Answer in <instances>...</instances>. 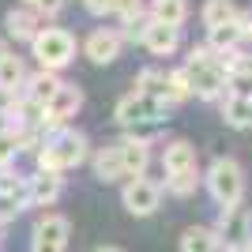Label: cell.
<instances>
[{
	"mask_svg": "<svg viewBox=\"0 0 252 252\" xmlns=\"http://www.w3.org/2000/svg\"><path fill=\"white\" fill-rule=\"evenodd\" d=\"M87 155H91V139L79 128H61L45 139V147L34 155V162H38V173H61L64 177L68 169L87 162Z\"/></svg>",
	"mask_w": 252,
	"mask_h": 252,
	"instance_id": "6da1fadb",
	"label": "cell"
},
{
	"mask_svg": "<svg viewBox=\"0 0 252 252\" xmlns=\"http://www.w3.org/2000/svg\"><path fill=\"white\" fill-rule=\"evenodd\" d=\"M181 72L189 79L192 98H200V102H219V98L226 94V72H222L219 57H215L207 45H192L189 64H185Z\"/></svg>",
	"mask_w": 252,
	"mask_h": 252,
	"instance_id": "7a4b0ae2",
	"label": "cell"
},
{
	"mask_svg": "<svg viewBox=\"0 0 252 252\" xmlns=\"http://www.w3.org/2000/svg\"><path fill=\"white\" fill-rule=\"evenodd\" d=\"M203 185H207L211 200L219 207H233V203L245 200V169L237 158H215L203 173Z\"/></svg>",
	"mask_w": 252,
	"mask_h": 252,
	"instance_id": "3957f363",
	"label": "cell"
},
{
	"mask_svg": "<svg viewBox=\"0 0 252 252\" xmlns=\"http://www.w3.org/2000/svg\"><path fill=\"white\" fill-rule=\"evenodd\" d=\"M31 57L38 61V68H45V72H61V68H68V64L75 61L72 31H64V27H42L38 38L31 42Z\"/></svg>",
	"mask_w": 252,
	"mask_h": 252,
	"instance_id": "277c9868",
	"label": "cell"
},
{
	"mask_svg": "<svg viewBox=\"0 0 252 252\" xmlns=\"http://www.w3.org/2000/svg\"><path fill=\"white\" fill-rule=\"evenodd\" d=\"M219 233V241L226 252H245L252 245V211L245 203H233V207H219V222L211 226Z\"/></svg>",
	"mask_w": 252,
	"mask_h": 252,
	"instance_id": "5b68a950",
	"label": "cell"
},
{
	"mask_svg": "<svg viewBox=\"0 0 252 252\" xmlns=\"http://www.w3.org/2000/svg\"><path fill=\"white\" fill-rule=\"evenodd\" d=\"M79 105H83V91H79L75 83H61V87H57V94L45 102L42 132H45V136H53V132L68 128V121L79 113Z\"/></svg>",
	"mask_w": 252,
	"mask_h": 252,
	"instance_id": "8992f818",
	"label": "cell"
},
{
	"mask_svg": "<svg viewBox=\"0 0 252 252\" xmlns=\"http://www.w3.org/2000/svg\"><path fill=\"white\" fill-rule=\"evenodd\" d=\"M166 113H169V105L166 102H155V98H143V94H125L121 102H117V109H113V121L121 128H136V125H143V121H166Z\"/></svg>",
	"mask_w": 252,
	"mask_h": 252,
	"instance_id": "52a82bcc",
	"label": "cell"
},
{
	"mask_svg": "<svg viewBox=\"0 0 252 252\" xmlns=\"http://www.w3.org/2000/svg\"><path fill=\"white\" fill-rule=\"evenodd\" d=\"M121 203H125L128 215L147 219V215L158 211V203H162V185L151 181V177H128L125 189H121Z\"/></svg>",
	"mask_w": 252,
	"mask_h": 252,
	"instance_id": "ba28073f",
	"label": "cell"
},
{
	"mask_svg": "<svg viewBox=\"0 0 252 252\" xmlns=\"http://www.w3.org/2000/svg\"><path fill=\"white\" fill-rule=\"evenodd\" d=\"M68 219L64 215H42L34 222V233H31V252H68Z\"/></svg>",
	"mask_w": 252,
	"mask_h": 252,
	"instance_id": "9c48e42d",
	"label": "cell"
},
{
	"mask_svg": "<svg viewBox=\"0 0 252 252\" xmlns=\"http://www.w3.org/2000/svg\"><path fill=\"white\" fill-rule=\"evenodd\" d=\"M121 49H125V42H121V34H117L113 27H98V31L87 34V42H83V57L91 64H98V68L113 64L117 57H121Z\"/></svg>",
	"mask_w": 252,
	"mask_h": 252,
	"instance_id": "30bf717a",
	"label": "cell"
},
{
	"mask_svg": "<svg viewBox=\"0 0 252 252\" xmlns=\"http://www.w3.org/2000/svg\"><path fill=\"white\" fill-rule=\"evenodd\" d=\"M64 192V177L61 173H38L34 169L27 177V207H53Z\"/></svg>",
	"mask_w": 252,
	"mask_h": 252,
	"instance_id": "8fae6325",
	"label": "cell"
},
{
	"mask_svg": "<svg viewBox=\"0 0 252 252\" xmlns=\"http://www.w3.org/2000/svg\"><path fill=\"white\" fill-rule=\"evenodd\" d=\"M45 27V19L38 15L34 8H11L8 15H4V31H8V38H15V42H27L31 45L34 38H38V31Z\"/></svg>",
	"mask_w": 252,
	"mask_h": 252,
	"instance_id": "7c38bea8",
	"label": "cell"
},
{
	"mask_svg": "<svg viewBox=\"0 0 252 252\" xmlns=\"http://www.w3.org/2000/svg\"><path fill=\"white\" fill-rule=\"evenodd\" d=\"M117 155H121V169H125V181L128 177H147V166H151V143H139V139H121L117 143Z\"/></svg>",
	"mask_w": 252,
	"mask_h": 252,
	"instance_id": "4fadbf2b",
	"label": "cell"
},
{
	"mask_svg": "<svg viewBox=\"0 0 252 252\" xmlns=\"http://www.w3.org/2000/svg\"><path fill=\"white\" fill-rule=\"evenodd\" d=\"M139 45H143L151 57H173V53H177V45H181V31H177V27H162V23H151Z\"/></svg>",
	"mask_w": 252,
	"mask_h": 252,
	"instance_id": "5bb4252c",
	"label": "cell"
},
{
	"mask_svg": "<svg viewBox=\"0 0 252 252\" xmlns=\"http://www.w3.org/2000/svg\"><path fill=\"white\" fill-rule=\"evenodd\" d=\"M185 169H196V147L189 139H169L162 147V173H185Z\"/></svg>",
	"mask_w": 252,
	"mask_h": 252,
	"instance_id": "9a60e30c",
	"label": "cell"
},
{
	"mask_svg": "<svg viewBox=\"0 0 252 252\" xmlns=\"http://www.w3.org/2000/svg\"><path fill=\"white\" fill-rule=\"evenodd\" d=\"M64 79L57 72H45V68H38V72H27V83H23V98H31V102L45 105L53 94H57V87H61Z\"/></svg>",
	"mask_w": 252,
	"mask_h": 252,
	"instance_id": "2e32d148",
	"label": "cell"
},
{
	"mask_svg": "<svg viewBox=\"0 0 252 252\" xmlns=\"http://www.w3.org/2000/svg\"><path fill=\"white\" fill-rule=\"evenodd\" d=\"M245 15V8L237 4V0H207L200 8V19L207 31H215V27H226V23H237Z\"/></svg>",
	"mask_w": 252,
	"mask_h": 252,
	"instance_id": "e0dca14e",
	"label": "cell"
},
{
	"mask_svg": "<svg viewBox=\"0 0 252 252\" xmlns=\"http://www.w3.org/2000/svg\"><path fill=\"white\" fill-rule=\"evenodd\" d=\"M147 15L151 23H162V27H185L189 19V0H151L147 4Z\"/></svg>",
	"mask_w": 252,
	"mask_h": 252,
	"instance_id": "ac0fdd59",
	"label": "cell"
},
{
	"mask_svg": "<svg viewBox=\"0 0 252 252\" xmlns=\"http://www.w3.org/2000/svg\"><path fill=\"white\" fill-rule=\"evenodd\" d=\"M91 162H94V177L102 181V185L125 181V169H121V155H117V143H109V147H98Z\"/></svg>",
	"mask_w": 252,
	"mask_h": 252,
	"instance_id": "d6986e66",
	"label": "cell"
},
{
	"mask_svg": "<svg viewBox=\"0 0 252 252\" xmlns=\"http://www.w3.org/2000/svg\"><path fill=\"white\" fill-rule=\"evenodd\" d=\"M181 252H226V249L211 226H189L181 233Z\"/></svg>",
	"mask_w": 252,
	"mask_h": 252,
	"instance_id": "ffe728a7",
	"label": "cell"
},
{
	"mask_svg": "<svg viewBox=\"0 0 252 252\" xmlns=\"http://www.w3.org/2000/svg\"><path fill=\"white\" fill-rule=\"evenodd\" d=\"M23 83H27V64H23V57L8 53V57L0 61V91L23 94Z\"/></svg>",
	"mask_w": 252,
	"mask_h": 252,
	"instance_id": "44dd1931",
	"label": "cell"
},
{
	"mask_svg": "<svg viewBox=\"0 0 252 252\" xmlns=\"http://www.w3.org/2000/svg\"><path fill=\"white\" fill-rule=\"evenodd\" d=\"M207 45L211 53H230V49H241V19L237 23H226V27H215L207 31Z\"/></svg>",
	"mask_w": 252,
	"mask_h": 252,
	"instance_id": "7402d4cb",
	"label": "cell"
},
{
	"mask_svg": "<svg viewBox=\"0 0 252 252\" xmlns=\"http://www.w3.org/2000/svg\"><path fill=\"white\" fill-rule=\"evenodd\" d=\"M249 102L252 98H241V94H226L219 98V109H222V121L230 128H249Z\"/></svg>",
	"mask_w": 252,
	"mask_h": 252,
	"instance_id": "603a6c76",
	"label": "cell"
},
{
	"mask_svg": "<svg viewBox=\"0 0 252 252\" xmlns=\"http://www.w3.org/2000/svg\"><path fill=\"white\" fill-rule=\"evenodd\" d=\"M200 185H203V173H200V166H196V169H185V173H169L162 189H166L169 196H177V200H189V196H196Z\"/></svg>",
	"mask_w": 252,
	"mask_h": 252,
	"instance_id": "cb8c5ba5",
	"label": "cell"
},
{
	"mask_svg": "<svg viewBox=\"0 0 252 252\" xmlns=\"http://www.w3.org/2000/svg\"><path fill=\"white\" fill-rule=\"evenodd\" d=\"M136 94L166 102V72H162V68H143V72L136 75Z\"/></svg>",
	"mask_w": 252,
	"mask_h": 252,
	"instance_id": "d4e9b609",
	"label": "cell"
},
{
	"mask_svg": "<svg viewBox=\"0 0 252 252\" xmlns=\"http://www.w3.org/2000/svg\"><path fill=\"white\" fill-rule=\"evenodd\" d=\"M147 27H151V15H147V8L143 11H136V15H128V19H121V42H132V45H139L143 42V34H147Z\"/></svg>",
	"mask_w": 252,
	"mask_h": 252,
	"instance_id": "484cf974",
	"label": "cell"
},
{
	"mask_svg": "<svg viewBox=\"0 0 252 252\" xmlns=\"http://www.w3.org/2000/svg\"><path fill=\"white\" fill-rule=\"evenodd\" d=\"M192 91H189V79H185V72L181 68H173V72H166V105L173 109V105L189 102Z\"/></svg>",
	"mask_w": 252,
	"mask_h": 252,
	"instance_id": "4316f807",
	"label": "cell"
},
{
	"mask_svg": "<svg viewBox=\"0 0 252 252\" xmlns=\"http://www.w3.org/2000/svg\"><path fill=\"white\" fill-rule=\"evenodd\" d=\"M23 211H27V200H23V196H4V192H0V222H4V226H11Z\"/></svg>",
	"mask_w": 252,
	"mask_h": 252,
	"instance_id": "83f0119b",
	"label": "cell"
},
{
	"mask_svg": "<svg viewBox=\"0 0 252 252\" xmlns=\"http://www.w3.org/2000/svg\"><path fill=\"white\" fill-rule=\"evenodd\" d=\"M15 158H19V139H15V132H0V169H11Z\"/></svg>",
	"mask_w": 252,
	"mask_h": 252,
	"instance_id": "f1b7e54d",
	"label": "cell"
},
{
	"mask_svg": "<svg viewBox=\"0 0 252 252\" xmlns=\"http://www.w3.org/2000/svg\"><path fill=\"white\" fill-rule=\"evenodd\" d=\"M162 125L166 121H143V125H136V128H128V139H139V143H151V139L162 132Z\"/></svg>",
	"mask_w": 252,
	"mask_h": 252,
	"instance_id": "f546056e",
	"label": "cell"
},
{
	"mask_svg": "<svg viewBox=\"0 0 252 252\" xmlns=\"http://www.w3.org/2000/svg\"><path fill=\"white\" fill-rule=\"evenodd\" d=\"M143 8H147L143 0H113V15H121V19H128V15H136Z\"/></svg>",
	"mask_w": 252,
	"mask_h": 252,
	"instance_id": "4dcf8cb0",
	"label": "cell"
},
{
	"mask_svg": "<svg viewBox=\"0 0 252 252\" xmlns=\"http://www.w3.org/2000/svg\"><path fill=\"white\" fill-rule=\"evenodd\" d=\"M83 8L102 19V15H113V0H83Z\"/></svg>",
	"mask_w": 252,
	"mask_h": 252,
	"instance_id": "1f68e13d",
	"label": "cell"
},
{
	"mask_svg": "<svg viewBox=\"0 0 252 252\" xmlns=\"http://www.w3.org/2000/svg\"><path fill=\"white\" fill-rule=\"evenodd\" d=\"M8 53H11V49H8V42H4V38H0V61H4V57H8Z\"/></svg>",
	"mask_w": 252,
	"mask_h": 252,
	"instance_id": "d6a6232c",
	"label": "cell"
},
{
	"mask_svg": "<svg viewBox=\"0 0 252 252\" xmlns=\"http://www.w3.org/2000/svg\"><path fill=\"white\" fill-rule=\"evenodd\" d=\"M4 237H8V226H4V222H0V249H4Z\"/></svg>",
	"mask_w": 252,
	"mask_h": 252,
	"instance_id": "836d02e7",
	"label": "cell"
},
{
	"mask_svg": "<svg viewBox=\"0 0 252 252\" xmlns=\"http://www.w3.org/2000/svg\"><path fill=\"white\" fill-rule=\"evenodd\" d=\"M94 252H121L117 245H102V249H94Z\"/></svg>",
	"mask_w": 252,
	"mask_h": 252,
	"instance_id": "e575fe53",
	"label": "cell"
},
{
	"mask_svg": "<svg viewBox=\"0 0 252 252\" xmlns=\"http://www.w3.org/2000/svg\"><path fill=\"white\" fill-rule=\"evenodd\" d=\"M0 132H8V113H0Z\"/></svg>",
	"mask_w": 252,
	"mask_h": 252,
	"instance_id": "d590c367",
	"label": "cell"
},
{
	"mask_svg": "<svg viewBox=\"0 0 252 252\" xmlns=\"http://www.w3.org/2000/svg\"><path fill=\"white\" fill-rule=\"evenodd\" d=\"M249 128H252V102H249Z\"/></svg>",
	"mask_w": 252,
	"mask_h": 252,
	"instance_id": "8d00e7d4",
	"label": "cell"
},
{
	"mask_svg": "<svg viewBox=\"0 0 252 252\" xmlns=\"http://www.w3.org/2000/svg\"><path fill=\"white\" fill-rule=\"evenodd\" d=\"M23 4H27V8H34V4H38V0H23Z\"/></svg>",
	"mask_w": 252,
	"mask_h": 252,
	"instance_id": "74e56055",
	"label": "cell"
},
{
	"mask_svg": "<svg viewBox=\"0 0 252 252\" xmlns=\"http://www.w3.org/2000/svg\"><path fill=\"white\" fill-rule=\"evenodd\" d=\"M245 252H252V245H249V249H245Z\"/></svg>",
	"mask_w": 252,
	"mask_h": 252,
	"instance_id": "f35d334b",
	"label": "cell"
}]
</instances>
